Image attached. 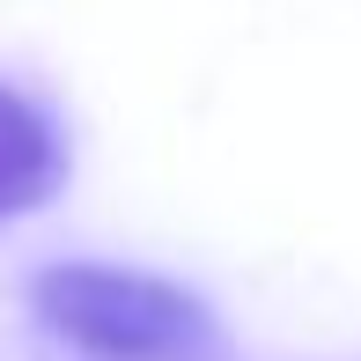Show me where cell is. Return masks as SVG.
<instances>
[{
  "label": "cell",
  "mask_w": 361,
  "mask_h": 361,
  "mask_svg": "<svg viewBox=\"0 0 361 361\" xmlns=\"http://www.w3.org/2000/svg\"><path fill=\"white\" fill-rule=\"evenodd\" d=\"M30 310L89 361H221V324L192 288L140 266L67 258L30 281Z\"/></svg>",
  "instance_id": "obj_1"
},
{
  "label": "cell",
  "mask_w": 361,
  "mask_h": 361,
  "mask_svg": "<svg viewBox=\"0 0 361 361\" xmlns=\"http://www.w3.org/2000/svg\"><path fill=\"white\" fill-rule=\"evenodd\" d=\"M59 185H67V140H59L52 111L0 81V221L44 207Z\"/></svg>",
  "instance_id": "obj_2"
}]
</instances>
